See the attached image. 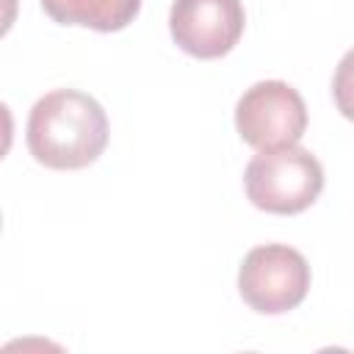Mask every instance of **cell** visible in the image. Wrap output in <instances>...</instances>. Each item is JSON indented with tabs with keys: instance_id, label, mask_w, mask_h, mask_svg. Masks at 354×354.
<instances>
[{
	"instance_id": "obj_1",
	"label": "cell",
	"mask_w": 354,
	"mask_h": 354,
	"mask_svg": "<svg viewBox=\"0 0 354 354\" xmlns=\"http://www.w3.org/2000/svg\"><path fill=\"white\" fill-rule=\"evenodd\" d=\"M25 138L36 163L58 171L86 169L108 144V116L91 94L55 88L33 102Z\"/></svg>"
},
{
	"instance_id": "obj_2",
	"label": "cell",
	"mask_w": 354,
	"mask_h": 354,
	"mask_svg": "<svg viewBox=\"0 0 354 354\" xmlns=\"http://www.w3.org/2000/svg\"><path fill=\"white\" fill-rule=\"evenodd\" d=\"M243 188L254 207L277 216H293L307 210L324 191V166L299 144L260 149L246 163Z\"/></svg>"
},
{
	"instance_id": "obj_3",
	"label": "cell",
	"mask_w": 354,
	"mask_h": 354,
	"mask_svg": "<svg viewBox=\"0 0 354 354\" xmlns=\"http://www.w3.org/2000/svg\"><path fill=\"white\" fill-rule=\"evenodd\" d=\"M310 266L304 254L285 243H263L246 252L238 268L241 299L263 315H279L304 301Z\"/></svg>"
},
{
	"instance_id": "obj_4",
	"label": "cell",
	"mask_w": 354,
	"mask_h": 354,
	"mask_svg": "<svg viewBox=\"0 0 354 354\" xmlns=\"http://www.w3.org/2000/svg\"><path fill=\"white\" fill-rule=\"evenodd\" d=\"M235 127L254 149H279L299 144L307 130V105L285 80H260L249 86L235 105Z\"/></svg>"
},
{
	"instance_id": "obj_5",
	"label": "cell",
	"mask_w": 354,
	"mask_h": 354,
	"mask_svg": "<svg viewBox=\"0 0 354 354\" xmlns=\"http://www.w3.org/2000/svg\"><path fill=\"white\" fill-rule=\"evenodd\" d=\"M246 25L241 0H174L169 30L174 44L202 61L227 55Z\"/></svg>"
},
{
	"instance_id": "obj_6",
	"label": "cell",
	"mask_w": 354,
	"mask_h": 354,
	"mask_svg": "<svg viewBox=\"0 0 354 354\" xmlns=\"http://www.w3.org/2000/svg\"><path fill=\"white\" fill-rule=\"evenodd\" d=\"M41 8L58 25H83L100 33H113L138 17L141 0H41Z\"/></svg>"
},
{
	"instance_id": "obj_7",
	"label": "cell",
	"mask_w": 354,
	"mask_h": 354,
	"mask_svg": "<svg viewBox=\"0 0 354 354\" xmlns=\"http://www.w3.org/2000/svg\"><path fill=\"white\" fill-rule=\"evenodd\" d=\"M332 97L337 111L354 122V47L337 61V69L332 77Z\"/></svg>"
}]
</instances>
